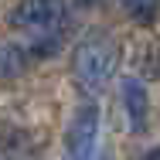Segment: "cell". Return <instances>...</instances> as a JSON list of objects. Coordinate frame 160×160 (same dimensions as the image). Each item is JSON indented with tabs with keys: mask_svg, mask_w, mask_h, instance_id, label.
Masks as SVG:
<instances>
[{
	"mask_svg": "<svg viewBox=\"0 0 160 160\" xmlns=\"http://www.w3.org/2000/svg\"><path fill=\"white\" fill-rule=\"evenodd\" d=\"M143 160H160V150H153V153H147Z\"/></svg>",
	"mask_w": 160,
	"mask_h": 160,
	"instance_id": "cell-8",
	"label": "cell"
},
{
	"mask_svg": "<svg viewBox=\"0 0 160 160\" xmlns=\"http://www.w3.org/2000/svg\"><path fill=\"white\" fill-rule=\"evenodd\" d=\"M82 3H96V0H82Z\"/></svg>",
	"mask_w": 160,
	"mask_h": 160,
	"instance_id": "cell-9",
	"label": "cell"
},
{
	"mask_svg": "<svg viewBox=\"0 0 160 160\" xmlns=\"http://www.w3.org/2000/svg\"><path fill=\"white\" fill-rule=\"evenodd\" d=\"M123 112H126V123L133 133H143L147 129V116H150V96L143 89L140 78H123Z\"/></svg>",
	"mask_w": 160,
	"mask_h": 160,
	"instance_id": "cell-4",
	"label": "cell"
},
{
	"mask_svg": "<svg viewBox=\"0 0 160 160\" xmlns=\"http://www.w3.org/2000/svg\"><path fill=\"white\" fill-rule=\"evenodd\" d=\"M62 21H65V0H21L10 14V24L34 38L55 34L62 28Z\"/></svg>",
	"mask_w": 160,
	"mask_h": 160,
	"instance_id": "cell-2",
	"label": "cell"
},
{
	"mask_svg": "<svg viewBox=\"0 0 160 160\" xmlns=\"http://www.w3.org/2000/svg\"><path fill=\"white\" fill-rule=\"evenodd\" d=\"M24 68H28V51L21 48V44H0V82H10V78H17V75H24Z\"/></svg>",
	"mask_w": 160,
	"mask_h": 160,
	"instance_id": "cell-5",
	"label": "cell"
},
{
	"mask_svg": "<svg viewBox=\"0 0 160 160\" xmlns=\"http://www.w3.org/2000/svg\"><path fill=\"white\" fill-rule=\"evenodd\" d=\"M116 62H119V51H116V44H112L109 38H102V34L85 38V41L72 51V78L78 82V89L99 92V89L112 78Z\"/></svg>",
	"mask_w": 160,
	"mask_h": 160,
	"instance_id": "cell-1",
	"label": "cell"
},
{
	"mask_svg": "<svg viewBox=\"0 0 160 160\" xmlns=\"http://www.w3.org/2000/svg\"><path fill=\"white\" fill-rule=\"evenodd\" d=\"M119 3H123V10H126L133 21L150 24V21H153V14H157V3H160V0H119Z\"/></svg>",
	"mask_w": 160,
	"mask_h": 160,
	"instance_id": "cell-6",
	"label": "cell"
},
{
	"mask_svg": "<svg viewBox=\"0 0 160 160\" xmlns=\"http://www.w3.org/2000/svg\"><path fill=\"white\" fill-rule=\"evenodd\" d=\"M143 72L150 75V78H160V48H150V51H143Z\"/></svg>",
	"mask_w": 160,
	"mask_h": 160,
	"instance_id": "cell-7",
	"label": "cell"
},
{
	"mask_svg": "<svg viewBox=\"0 0 160 160\" xmlns=\"http://www.w3.org/2000/svg\"><path fill=\"white\" fill-rule=\"evenodd\" d=\"M99 147V106L82 102L65 129V150L72 160H92Z\"/></svg>",
	"mask_w": 160,
	"mask_h": 160,
	"instance_id": "cell-3",
	"label": "cell"
}]
</instances>
